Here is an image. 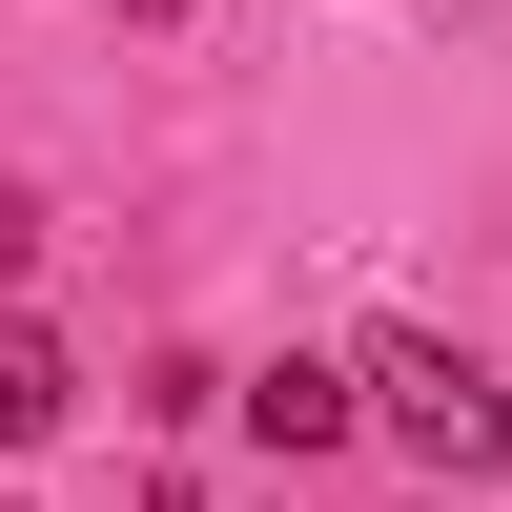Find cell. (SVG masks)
Listing matches in <instances>:
<instances>
[{"mask_svg":"<svg viewBox=\"0 0 512 512\" xmlns=\"http://www.w3.org/2000/svg\"><path fill=\"white\" fill-rule=\"evenodd\" d=\"M41 267V185H0V287H21Z\"/></svg>","mask_w":512,"mask_h":512,"instance_id":"277c9868","label":"cell"},{"mask_svg":"<svg viewBox=\"0 0 512 512\" xmlns=\"http://www.w3.org/2000/svg\"><path fill=\"white\" fill-rule=\"evenodd\" d=\"M349 390H369V431H390V451H410V472H451V492H472V472H492V451H512V390H492V369H472V349H431V328H390V349H369V369H349Z\"/></svg>","mask_w":512,"mask_h":512,"instance_id":"6da1fadb","label":"cell"},{"mask_svg":"<svg viewBox=\"0 0 512 512\" xmlns=\"http://www.w3.org/2000/svg\"><path fill=\"white\" fill-rule=\"evenodd\" d=\"M62 410H82V369H62V328H21V308H0V451H41Z\"/></svg>","mask_w":512,"mask_h":512,"instance_id":"3957f363","label":"cell"},{"mask_svg":"<svg viewBox=\"0 0 512 512\" xmlns=\"http://www.w3.org/2000/svg\"><path fill=\"white\" fill-rule=\"evenodd\" d=\"M226 410H246V431L287 451V472H308V451H349V431H369V390H349V369H308V349H287V369H246Z\"/></svg>","mask_w":512,"mask_h":512,"instance_id":"7a4b0ae2","label":"cell"}]
</instances>
